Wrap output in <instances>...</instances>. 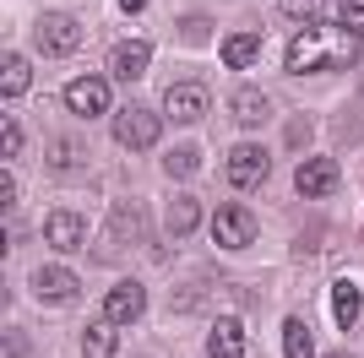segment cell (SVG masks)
Masks as SVG:
<instances>
[{
  "mask_svg": "<svg viewBox=\"0 0 364 358\" xmlns=\"http://www.w3.org/2000/svg\"><path fill=\"white\" fill-rule=\"evenodd\" d=\"M353 60H359V33H353V28H337V22H316V28H304L299 38L289 44V55H283V71H289V76L348 71Z\"/></svg>",
  "mask_w": 364,
  "mask_h": 358,
  "instance_id": "cell-1",
  "label": "cell"
},
{
  "mask_svg": "<svg viewBox=\"0 0 364 358\" xmlns=\"http://www.w3.org/2000/svg\"><path fill=\"white\" fill-rule=\"evenodd\" d=\"M109 131H114V141H120V147L141 152V147H152V141L164 136V125H158V114H152V109H120Z\"/></svg>",
  "mask_w": 364,
  "mask_h": 358,
  "instance_id": "cell-2",
  "label": "cell"
},
{
  "mask_svg": "<svg viewBox=\"0 0 364 358\" xmlns=\"http://www.w3.org/2000/svg\"><path fill=\"white\" fill-rule=\"evenodd\" d=\"M33 38H38V49H44V55H76V44H82V28H76V16H65V11H44L38 16V33H33Z\"/></svg>",
  "mask_w": 364,
  "mask_h": 358,
  "instance_id": "cell-3",
  "label": "cell"
},
{
  "mask_svg": "<svg viewBox=\"0 0 364 358\" xmlns=\"http://www.w3.org/2000/svg\"><path fill=\"white\" fill-rule=\"evenodd\" d=\"M213 239L223 244V250H245L250 239H256V217L245 207H218L213 212Z\"/></svg>",
  "mask_w": 364,
  "mask_h": 358,
  "instance_id": "cell-4",
  "label": "cell"
},
{
  "mask_svg": "<svg viewBox=\"0 0 364 358\" xmlns=\"http://www.w3.org/2000/svg\"><path fill=\"white\" fill-rule=\"evenodd\" d=\"M267 168H272L267 147H234L228 152V185L234 190H256L261 179H267Z\"/></svg>",
  "mask_w": 364,
  "mask_h": 358,
  "instance_id": "cell-5",
  "label": "cell"
},
{
  "mask_svg": "<svg viewBox=\"0 0 364 358\" xmlns=\"http://www.w3.org/2000/svg\"><path fill=\"white\" fill-rule=\"evenodd\" d=\"M65 109L82 114V119H98L109 109V82L104 76H76L71 87H65Z\"/></svg>",
  "mask_w": 364,
  "mask_h": 358,
  "instance_id": "cell-6",
  "label": "cell"
},
{
  "mask_svg": "<svg viewBox=\"0 0 364 358\" xmlns=\"http://www.w3.org/2000/svg\"><path fill=\"white\" fill-rule=\"evenodd\" d=\"M201 109H207V87H201V82H174V87L164 92V114L180 119V125H196Z\"/></svg>",
  "mask_w": 364,
  "mask_h": 358,
  "instance_id": "cell-7",
  "label": "cell"
},
{
  "mask_svg": "<svg viewBox=\"0 0 364 358\" xmlns=\"http://www.w3.org/2000/svg\"><path fill=\"white\" fill-rule=\"evenodd\" d=\"M141 310H147V288H141V283L109 288V298H104V320H114V326H131V320H141Z\"/></svg>",
  "mask_w": 364,
  "mask_h": 358,
  "instance_id": "cell-8",
  "label": "cell"
},
{
  "mask_svg": "<svg viewBox=\"0 0 364 358\" xmlns=\"http://www.w3.org/2000/svg\"><path fill=\"white\" fill-rule=\"evenodd\" d=\"M33 293L44 298V304H65V298L82 293V283H76V271H65V266H38L33 271Z\"/></svg>",
  "mask_w": 364,
  "mask_h": 358,
  "instance_id": "cell-9",
  "label": "cell"
},
{
  "mask_svg": "<svg viewBox=\"0 0 364 358\" xmlns=\"http://www.w3.org/2000/svg\"><path fill=\"white\" fill-rule=\"evenodd\" d=\"M332 185H337V163H332V158H310V163H299V174H294V190H299L304 201L326 195Z\"/></svg>",
  "mask_w": 364,
  "mask_h": 358,
  "instance_id": "cell-10",
  "label": "cell"
},
{
  "mask_svg": "<svg viewBox=\"0 0 364 358\" xmlns=\"http://www.w3.org/2000/svg\"><path fill=\"white\" fill-rule=\"evenodd\" d=\"M147 65H152V44H141V38H125V44H114V55H109V71L120 76V82H136Z\"/></svg>",
  "mask_w": 364,
  "mask_h": 358,
  "instance_id": "cell-11",
  "label": "cell"
},
{
  "mask_svg": "<svg viewBox=\"0 0 364 358\" xmlns=\"http://www.w3.org/2000/svg\"><path fill=\"white\" fill-rule=\"evenodd\" d=\"M240 353H245L240 315H218V320H213V337H207V358H240Z\"/></svg>",
  "mask_w": 364,
  "mask_h": 358,
  "instance_id": "cell-12",
  "label": "cell"
},
{
  "mask_svg": "<svg viewBox=\"0 0 364 358\" xmlns=\"http://www.w3.org/2000/svg\"><path fill=\"white\" fill-rule=\"evenodd\" d=\"M44 239L55 244V250H76V244L87 239V223H82L76 212H49V223H44Z\"/></svg>",
  "mask_w": 364,
  "mask_h": 358,
  "instance_id": "cell-13",
  "label": "cell"
},
{
  "mask_svg": "<svg viewBox=\"0 0 364 358\" xmlns=\"http://www.w3.org/2000/svg\"><path fill=\"white\" fill-rule=\"evenodd\" d=\"M114 244H136L141 234H147V207L141 201H125V207H114Z\"/></svg>",
  "mask_w": 364,
  "mask_h": 358,
  "instance_id": "cell-14",
  "label": "cell"
},
{
  "mask_svg": "<svg viewBox=\"0 0 364 358\" xmlns=\"http://www.w3.org/2000/svg\"><path fill=\"white\" fill-rule=\"evenodd\" d=\"M228 109H234L240 125H267V114H272V104H267V92H261V87H240L234 98H228Z\"/></svg>",
  "mask_w": 364,
  "mask_h": 358,
  "instance_id": "cell-15",
  "label": "cell"
},
{
  "mask_svg": "<svg viewBox=\"0 0 364 358\" xmlns=\"http://www.w3.org/2000/svg\"><path fill=\"white\" fill-rule=\"evenodd\" d=\"M28 82H33V65L16 55V49H6V55H0V92H6V98H22Z\"/></svg>",
  "mask_w": 364,
  "mask_h": 358,
  "instance_id": "cell-16",
  "label": "cell"
},
{
  "mask_svg": "<svg viewBox=\"0 0 364 358\" xmlns=\"http://www.w3.org/2000/svg\"><path fill=\"white\" fill-rule=\"evenodd\" d=\"M256 55H261V38H256V33H228V38H223V65H228V71L256 65Z\"/></svg>",
  "mask_w": 364,
  "mask_h": 358,
  "instance_id": "cell-17",
  "label": "cell"
},
{
  "mask_svg": "<svg viewBox=\"0 0 364 358\" xmlns=\"http://www.w3.org/2000/svg\"><path fill=\"white\" fill-rule=\"evenodd\" d=\"M196 223H201V201H196V195H180V201L168 207V217H164L168 239H185V234H196Z\"/></svg>",
  "mask_w": 364,
  "mask_h": 358,
  "instance_id": "cell-18",
  "label": "cell"
},
{
  "mask_svg": "<svg viewBox=\"0 0 364 358\" xmlns=\"http://www.w3.org/2000/svg\"><path fill=\"white\" fill-rule=\"evenodd\" d=\"M120 342H114V320H92L82 331V358H114Z\"/></svg>",
  "mask_w": 364,
  "mask_h": 358,
  "instance_id": "cell-19",
  "label": "cell"
},
{
  "mask_svg": "<svg viewBox=\"0 0 364 358\" xmlns=\"http://www.w3.org/2000/svg\"><path fill=\"white\" fill-rule=\"evenodd\" d=\"M283 358H316V337L304 326V315H289V320H283Z\"/></svg>",
  "mask_w": 364,
  "mask_h": 358,
  "instance_id": "cell-20",
  "label": "cell"
},
{
  "mask_svg": "<svg viewBox=\"0 0 364 358\" xmlns=\"http://www.w3.org/2000/svg\"><path fill=\"white\" fill-rule=\"evenodd\" d=\"M359 310H364L359 288H353V283H332V315H337V326H353Z\"/></svg>",
  "mask_w": 364,
  "mask_h": 358,
  "instance_id": "cell-21",
  "label": "cell"
},
{
  "mask_svg": "<svg viewBox=\"0 0 364 358\" xmlns=\"http://www.w3.org/2000/svg\"><path fill=\"white\" fill-rule=\"evenodd\" d=\"M164 168H168V179H196L201 174V147H174L164 158Z\"/></svg>",
  "mask_w": 364,
  "mask_h": 358,
  "instance_id": "cell-22",
  "label": "cell"
},
{
  "mask_svg": "<svg viewBox=\"0 0 364 358\" xmlns=\"http://www.w3.org/2000/svg\"><path fill=\"white\" fill-rule=\"evenodd\" d=\"M16 147H22V125H16V119H6V125H0V158L11 163Z\"/></svg>",
  "mask_w": 364,
  "mask_h": 358,
  "instance_id": "cell-23",
  "label": "cell"
},
{
  "mask_svg": "<svg viewBox=\"0 0 364 358\" xmlns=\"http://www.w3.org/2000/svg\"><path fill=\"white\" fill-rule=\"evenodd\" d=\"M49 163H55V168H71L76 163V147H71V141H55V147H49Z\"/></svg>",
  "mask_w": 364,
  "mask_h": 358,
  "instance_id": "cell-24",
  "label": "cell"
},
{
  "mask_svg": "<svg viewBox=\"0 0 364 358\" xmlns=\"http://www.w3.org/2000/svg\"><path fill=\"white\" fill-rule=\"evenodd\" d=\"M0 207H6V212L16 207V179L11 174H0Z\"/></svg>",
  "mask_w": 364,
  "mask_h": 358,
  "instance_id": "cell-25",
  "label": "cell"
},
{
  "mask_svg": "<svg viewBox=\"0 0 364 358\" xmlns=\"http://www.w3.org/2000/svg\"><path fill=\"white\" fill-rule=\"evenodd\" d=\"M343 11H348V28H353V33H364V0H348Z\"/></svg>",
  "mask_w": 364,
  "mask_h": 358,
  "instance_id": "cell-26",
  "label": "cell"
},
{
  "mask_svg": "<svg viewBox=\"0 0 364 358\" xmlns=\"http://www.w3.org/2000/svg\"><path fill=\"white\" fill-rule=\"evenodd\" d=\"M6 358H28V342H22L16 331H6Z\"/></svg>",
  "mask_w": 364,
  "mask_h": 358,
  "instance_id": "cell-27",
  "label": "cell"
},
{
  "mask_svg": "<svg viewBox=\"0 0 364 358\" xmlns=\"http://www.w3.org/2000/svg\"><path fill=\"white\" fill-rule=\"evenodd\" d=\"M120 11H131V16H136V11H147V0H120Z\"/></svg>",
  "mask_w": 364,
  "mask_h": 358,
  "instance_id": "cell-28",
  "label": "cell"
},
{
  "mask_svg": "<svg viewBox=\"0 0 364 358\" xmlns=\"http://www.w3.org/2000/svg\"><path fill=\"white\" fill-rule=\"evenodd\" d=\"M326 358H348V353H326Z\"/></svg>",
  "mask_w": 364,
  "mask_h": 358,
  "instance_id": "cell-29",
  "label": "cell"
}]
</instances>
